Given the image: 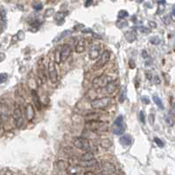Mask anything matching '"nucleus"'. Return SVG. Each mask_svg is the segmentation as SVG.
Masks as SVG:
<instances>
[{"label": "nucleus", "mask_w": 175, "mask_h": 175, "mask_svg": "<svg viewBox=\"0 0 175 175\" xmlns=\"http://www.w3.org/2000/svg\"><path fill=\"white\" fill-rule=\"evenodd\" d=\"M94 158V154H93L91 152H86V153H84L81 156L80 160H91Z\"/></svg>", "instance_id": "nucleus-30"}, {"label": "nucleus", "mask_w": 175, "mask_h": 175, "mask_svg": "<svg viewBox=\"0 0 175 175\" xmlns=\"http://www.w3.org/2000/svg\"><path fill=\"white\" fill-rule=\"evenodd\" d=\"M125 94H126V88H124L121 92H120V95H119V102L120 103H124V101L125 100Z\"/></svg>", "instance_id": "nucleus-32"}, {"label": "nucleus", "mask_w": 175, "mask_h": 175, "mask_svg": "<svg viewBox=\"0 0 175 175\" xmlns=\"http://www.w3.org/2000/svg\"><path fill=\"white\" fill-rule=\"evenodd\" d=\"M32 100H33V103L35 104L36 108L41 110V99H40V96L38 95L36 90H32Z\"/></svg>", "instance_id": "nucleus-18"}, {"label": "nucleus", "mask_w": 175, "mask_h": 175, "mask_svg": "<svg viewBox=\"0 0 175 175\" xmlns=\"http://www.w3.org/2000/svg\"><path fill=\"white\" fill-rule=\"evenodd\" d=\"M12 117L14 120V124L18 129L21 128L24 124V115L21 110V109L18 106L14 109L13 113H12Z\"/></svg>", "instance_id": "nucleus-8"}, {"label": "nucleus", "mask_w": 175, "mask_h": 175, "mask_svg": "<svg viewBox=\"0 0 175 175\" xmlns=\"http://www.w3.org/2000/svg\"><path fill=\"white\" fill-rule=\"evenodd\" d=\"M150 42H151L152 45H159L160 42H161V41H160V39L159 37L155 36L150 39Z\"/></svg>", "instance_id": "nucleus-34"}, {"label": "nucleus", "mask_w": 175, "mask_h": 175, "mask_svg": "<svg viewBox=\"0 0 175 175\" xmlns=\"http://www.w3.org/2000/svg\"><path fill=\"white\" fill-rule=\"evenodd\" d=\"M152 99H153V102L155 103V104L159 107V109H165V107H164V104H163V103H162V100L160 99L158 96H153V97H152Z\"/></svg>", "instance_id": "nucleus-27"}, {"label": "nucleus", "mask_w": 175, "mask_h": 175, "mask_svg": "<svg viewBox=\"0 0 175 175\" xmlns=\"http://www.w3.org/2000/svg\"><path fill=\"white\" fill-rule=\"evenodd\" d=\"M76 165L81 166L82 168H94V167H97L99 163L95 158H93L91 160H77Z\"/></svg>", "instance_id": "nucleus-11"}, {"label": "nucleus", "mask_w": 175, "mask_h": 175, "mask_svg": "<svg viewBox=\"0 0 175 175\" xmlns=\"http://www.w3.org/2000/svg\"><path fill=\"white\" fill-rule=\"evenodd\" d=\"M149 25H150V26H152V28H155V27L157 26V24H156V23H153L152 21H150V22H149Z\"/></svg>", "instance_id": "nucleus-49"}, {"label": "nucleus", "mask_w": 175, "mask_h": 175, "mask_svg": "<svg viewBox=\"0 0 175 175\" xmlns=\"http://www.w3.org/2000/svg\"><path fill=\"white\" fill-rule=\"evenodd\" d=\"M139 119H140V122H142L143 124L145 123V117H144V114L143 111L139 112Z\"/></svg>", "instance_id": "nucleus-40"}, {"label": "nucleus", "mask_w": 175, "mask_h": 175, "mask_svg": "<svg viewBox=\"0 0 175 175\" xmlns=\"http://www.w3.org/2000/svg\"><path fill=\"white\" fill-rule=\"evenodd\" d=\"M125 39L129 43H132V42H134L137 40V34L134 31L127 32L125 33Z\"/></svg>", "instance_id": "nucleus-22"}, {"label": "nucleus", "mask_w": 175, "mask_h": 175, "mask_svg": "<svg viewBox=\"0 0 175 175\" xmlns=\"http://www.w3.org/2000/svg\"><path fill=\"white\" fill-rule=\"evenodd\" d=\"M54 62L57 64L61 63V59H60V53H59V48L54 52Z\"/></svg>", "instance_id": "nucleus-35"}, {"label": "nucleus", "mask_w": 175, "mask_h": 175, "mask_svg": "<svg viewBox=\"0 0 175 175\" xmlns=\"http://www.w3.org/2000/svg\"><path fill=\"white\" fill-rule=\"evenodd\" d=\"M70 33H71V31H70V30H65V31L62 32L60 35H58L56 38H54V39H53V43H55V42H59L60 41H62V39H64L65 37L68 36Z\"/></svg>", "instance_id": "nucleus-24"}, {"label": "nucleus", "mask_w": 175, "mask_h": 175, "mask_svg": "<svg viewBox=\"0 0 175 175\" xmlns=\"http://www.w3.org/2000/svg\"><path fill=\"white\" fill-rule=\"evenodd\" d=\"M154 143H155V144H158V146H159V147H161V148H162V147L164 146V144H163V142H162V141H161V140H160L159 138H155Z\"/></svg>", "instance_id": "nucleus-39"}, {"label": "nucleus", "mask_w": 175, "mask_h": 175, "mask_svg": "<svg viewBox=\"0 0 175 175\" xmlns=\"http://www.w3.org/2000/svg\"><path fill=\"white\" fill-rule=\"evenodd\" d=\"M140 32H145V33H147V32H149V30L146 28V27H140Z\"/></svg>", "instance_id": "nucleus-48"}, {"label": "nucleus", "mask_w": 175, "mask_h": 175, "mask_svg": "<svg viewBox=\"0 0 175 175\" xmlns=\"http://www.w3.org/2000/svg\"><path fill=\"white\" fill-rule=\"evenodd\" d=\"M139 1H140V2H141V1H143V0H139Z\"/></svg>", "instance_id": "nucleus-54"}, {"label": "nucleus", "mask_w": 175, "mask_h": 175, "mask_svg": "<svg viewBox=\"0 0 175 175\" xmlns=\"http://www.w3.org/2000/svg\"><path fill=\"white\" fill-rule=\"evenodd\" d=\"M56 165L58 170L67 171V169L68 168V166H69V164L67 163L66 161H64V160H59V161H57Z\"/></svg>", "instance_id": "nucleus-23"}, {"label": "nucleus", "mask_w": 175, "mask_h": 175, "mask_svg": "<svg viewBox=\"0 0 175 175\" xmlns=\"http://www.w3.org/2000/svg\"><path fill=\"white\" fill-rule=\"evenodd\" d=\"M101 116H100V114L96 113V112H91V113H88L85 117V119H86V121H89V120H97L99 119Z\"/></svg>", "instance_id": "nucleus-28"}, {"label": "nucleus", "mask_w": 175, "mask_h": 175, "mask_svg": "<svg viewBox=\"0 0 175 175\" xmlns=\"http://www.w3.org/2000/svg\"><path fill=\"white\" fill-rule=\"evenodd\" d=\"M84 174H90V175H95L96 174V173H94V172H85V173H84Z\"/></svg>", "instance_id": "nucleus-52"}, {"label": "nucleus", "mask_w": 175, "mask_h": 175, "mask_svg": "<svg viewBox=\"0 0 175 175\" xmlns=\"http://www.w3.org/2000/svg\"><path fill=\"white\" fill-rule=\"evenodd\" d=\"M154 79H153V80H154V83L155 84H157V85H159V84H160V83H161V81H160V78H159V76H157V75H156V76H154Z\"/></svg>", "instance_id": "nucleus-46"}, {"label": "nucleus", "mask_w": 175, "mask_h": 175, "mask_svg": "<svg viewBox=\"0 0 175 175\" xmlns=\"http://www.w3.org/2000/svg\"><path fill=\"white\" fill-rule=\"evenodd\" d=\"M37 74H38V77L40 78V80L41 81L42 83H46L47 81L46 74V68L41 61H40L38 63V68H37Z\"/></svg>", "instance_id": "nucleus-12"}, {"label": "nucleus", "mask_w": 175, "mask_h": 175, "mask_svg": "<svg viewBox=\"0 0 175 175\" xmlns=\"http://www.w3.org/2000/svg\"><path fill=\"white\" fill-rule=\"evenodd\" d=\"M131 137L130 135H124V136H122L120 139H119V143L122 144L124 147H127V146H130L131 144Z\"/></svg>", "instance_id": "nucleus-19"}, {"label": "nucleus", "mask_w": 175, "mask_h": 175, "mask_svg": "<svg viewBox=\"0 0 175 175\" xmlns=\"http://www.w3.org/2000/svg\"><path fill=\"white\" fill-rule=\"evenodd\" d=\"M47 71H48V76L49 80L52 83L55 84L58 82V72H57L56 67H55V62L53 60H50L48 62V67H47Z\"/></svg>", "instance_id": "nucleus-7"}, {"label": "nucleus", "mask_w": 175, "mask_h": 175, "mask_svg": "<svg viewBox=\"0 0 175 175\" xmlns=\"http://www.w3.org/2000/svg\"><path fill=\"white\" fill-rule=\"evenodd\" d=\"M163 20L165 21V25H169L170 24V16H165V17H164Z\"/></svg>", "instance_id": "nucleus-44"}, {"label": "nucleus", "mask_w": 175, "mask_h": 175, "mask_svg": "<svg viewBox=\"0 0 175 175\" xmlns=\"http://www.w3.org/2000/svg\"><path fill=\"white\" fill-rule=\"evenodd\" d=\"M65 17H66L65 12L58 11V12H56L54 14V20L56 21V23L59 26H61V25H62L65 22Z\"/></svg>", "instance_id": "nucleus-21"}, {"label": "nucleus", "mask_w": 175, "mask_h": 175, "mask_svg": "<svg viewBox=\"0 0 175 175\" xmlns=\"http://www.w3.org/2000/svg\"><path fill=\"white\" fill-rule=\"evenodd\" d=\"M85 129L89 131H92L94 133H98V132H105L109 129V124L106 122L97 120H89L85 122Z\"/></svg>", "instance_id": "nucleus-1"}, {"label": "nucleus", "mask_w": 175, "mask_h": 175, "mask_svg": "<svg viewBox=\"0 0 175 175\" xmlns=\"http://www.w3.org/2000/svg\"><path fill=\"white\" fill-rule=\"evenodd\" d=\"M16 36L18 37V39H19V41H23V40L25 39V32L23 31H19V32L17 33Z\"/></svg>", "instance_id": "nucleus-38"}, {"label": "nucleus", "mask_w": 175, "mask_h": 175, "mask_svg": "<svg viewBox=\"0 0 175 175\" xmlns=\"http://www.w3.org/2000/svg\"><path fill=\"white\" fill-rule=\"evenodd\" d=\"M102 172L100 173L101 174H115L117 173V168L116 166L108 161H103L101 164Z\"/></svg>", "instance_id": "nucleus-9"}, {"label": "nucleus", "mask_w": 175, "mask_h": 175, "mask_svg": "<svg viewBox=\"0 0 175 175\" xmlns=\"http://www.w3.org/2000/svg\"><path fill=\"white\" fill-rule=\"evenodd\" d=\"M85 49H86V41L84 40H80L76 43L75 47V50L78 53H82L85 51Z\"/></svg>", "instance_id": "nucleus-20"}, {"label": "nucleus", "mask_w": 175, "mask_h": 175, "mask_svg": "<svg viewBox=\"0 0 175 175\" xmlns=\"http://www.w3.org/2000/svg\"><path fill=\"white\" fill-rule=\"evenodd\" d=\"M170 18H172V20L174 21V9H173V11H172V14H171V17Z\"/></svg>", "instance_id": "nucleus-50"}, {"label": "nucleus", "mask_w": 175, "mask_h": 175, "mask_svg": "<svg viewBox=\"0 0 175 175\" xmlns=\"http://www.w3.org/2000/svg\"><path fill=\"white\" fill-rule=\"evenodd\" d=\"M98 58H99V60L94 64V66L92 67V70H94V71H96V70H99V69L103 68L109 62L110 53L107 51V50H105Z\"/></svg>", "instance_id": "nucleus-5"}, {"label": "nucleus", "mask_w": 175, "mask_h": 175, "mask_svg": "<svg viewBox=\"0 0 175 175\" xmlns=\"http://www.w3.org/2000/svg\"><path fill=\"white\" fill-rule=\"evenodd\" d=\"M92 4H93V0H86L84 5H85V7H89L90 5H92Z\"/></svg>", "instance_id": "nucleus-45"}, {"label": "nucleus", "mask_w": 175, "mask_h": 175, "mask_svg": "<svg viewBox=\"0 0 175 175\" xmlns=\"http://www.w3.org/2000/svg\"><path fill=\"white\" fill-rule=\"evenodd\" d=\"M0 117L4 122L10 118V109L5 103H0Z\"/></svg>", "instance_id": "nucleus-15"}, {"label": "nucleus", "mask_w": 175, "mask_h": 175, "mask_svg": "<svg viewBox=\"0 0 175 175\" xmlns=\"http://www.w3.org/2000/svg\"><path fill=\"white\" fill-rule=\"evenodd\" d=\"M40 26H41V23H40L39 21L34 20L32 21V22H30V30L32 31V29H34L33 32L38 31V29H39Z\"/></svg>", "instance_id": "nucleus-29"}, {"label": "nucleus", "mask_w": 175, "mask_h": 175, "mask_svg": "<svg viewBox=\"0 0 175 175\" xmlns=\"http://www.w3.org/2000/svg\"><path fill=\"white\" fill-rule=\"evenodd\" d=\"M0 129H1V123H0Z\"/></svg>", "instance_id": "nucleus-53"}, {"label": "nucleus", "mask_w": 175, "mask_h": 175, "mask_svg": "<svg viewBox=\"0 0 175 175\" xmlns=\"http://www.w3.org/2000/svg\"><path fill=\"white\" fill-rule=\"evenodd\" d=\"M112 81V78L109 75H102L100 76H97L96 77L94 80L92 81V85L93 87L96 89H100V88H104L108 85V83L109 82Z\"/></svg>", "instance_id": "nucleus-4"}, {"label": "nucleus", "mask_w": 175, "mask_h": 175, "mask_svg": "<svg viewBox=\"0 0 175 175\" xmlns=\"http://www.w3.org/2000/svg\"><path fill=\"white\" fill-rule=\"evenodd\" d=\"M126 129V125L124 123V117L121 115L118 116L115 120L113 125H112V132L115 135H123Z\"/></svg>", "instance_id": "nucleus-3"}, {"label": "nucleus", "mask_w": 175, "mask_h": 175, "mask_svg": "<svg viewBox=\"0 0 175 175\" xmlns=\"http://www.w3.org/2000/svg\"><path fill=\"white\" fill-rule=\"evenodd\" d=\"M165 123L167 124V125H169V126H173L174 125V117H173V113L172 114H168L166 117H165Z\"/></svg>", "instance_id": "nucleus-26"}, {"label": "nucleus", "mask_w": 175, "mask_h": 175, "mask_svg": "<svg viewBox=\"0 0 175 175\" xmlns=\"http://www.w3.org/2000/svg\"><path fill=\"white\" fill-rule=\"evenodd\" d=\"M25 117L28 122H32L35 117V109L31 103H27L25 107Z\"/></svg>", "instance_id": "nucleus-13"}, {"label": "nucleus", "mask_w": 175, "mask_h": 175, "mask_svg": "<svg viewBox=\"0 0 175 175\" xmlns=\"http://www.w3.org/2000/svg\"><path fill=\"white\" fill-rule=\"evenodd\" d=\"M54 14V9L53 8H48V9H46V11H45V13H44V16H45V18H49V17H51Z\"/></svg>", "instance_id": "nucleus-33"}, {"label": "nucleus", "mask_w": 175, "mask_h": 175, "mask_svg": "<svg viewBox=\"0 0 175 175\" xmlns=\"http://www.w3.org/2000/svg\"><path fill=\"white\" fill-rule=\"evenodd\" d=\"M128 16H129V13H128L127 11H124V10L119 11L118 19H124L125 18H127Z\"/></svg>", "instance_id": "nucleus-31"}, {"label": "nucleus", "mask_w": 175, "mask_h": 175, "mask_svg": "<svg viewBox=\"0 0 175 175\" xmlns=\"http://www.w3.org/2000/svg\"><path fill=\"white\" fill-rule=\"evenodd\" d=\"M67 173L72 175L81 174L82 173L81 166H79L77 165H72L71 166H68V168L67 169Z\"/></svg>", "instance_id": "nucleus-17"}, {"label": "nucleus", "mask_w": 175, "mask_h": 175, "mask_svg": "<svg viewBox=\"0 0 175 175\" xmlns=\"http://www.w3.org/2000/svg\"><path fill=\"white\" fill-rule=\"evenodd\" d=\"M71 46L67 44L59 47V53H60V59L61 62H65L68 59V57L71 54Z\"/></svg>", "instance_id": "nucleus-10"}, {"label": "nucleus", "mask_w": 175, "mask_h": 175, "mask_svg": "<svg viewBox=\"0 0 175 175\" xmlns=\"http://www.w3.org/2000/svg\"><path fill=\"white\" fill-rule=\"evenodd\" d=\"M73 144L79 150H82L84 152H90L91 151V145L88 141V139L84 138H75L73 140Z\"/></svg>", "instance_id": "nucleus-6"}, {"label": "nucleus", "mask_w": 175, "mask_h": 175, "mask_svg": "<svg viewBox=\"0 0 175 175\" xmlns=\"http://www.w3.org/2000/svg\"><path fill=\"white\" fill-rule=\"evenodd\" d=\"M128 26V22L127 21H119V22H117V27H119V28H124V27H125V26Z\"/></svg>", "instance_id": "nucleus-37"}, {"label": "nucleus", "mask_w": 175, "mask_h": 175, "mask_svg": "<svg viewBox=\"0 0 175 175\" xmlns=\"http://www.w3.org/2000/svg\"><path fill=\"white\" fill-rule=\"evenodd\" d=\"M117 87H118V85H117V82H115V81H111V82H109L108 83V85L105 87L106 88V92L107 94L109 95H112L114 93L117 91Z\"/></svg>", "instance_id": "nucleus-16"}, {"label": "nucleus", "mask_w": 175, "mask_h": 175, "mask_svg": "<svg viewBox=\"0 0 175 175\" xmlns=\"http://www.w3.org/2000/svg\"><path fill=\"white\" fill-rule=\"evenodd\" d=\"M141 101L143 102V103H144V104H148V103H150V100L149 98L147 97V96H142L141 97Z\"/></svg>", "instance_id": "nucleus-42"}, {"label": "nucleus", "mask_w": 175, "mask_h": 175, "mask_svg": "<svg viewBox=\"0 0 175 175\" xmlns=\"http://www.w3.org/2000/svg\"><path fill=\"white\" fill-rule=\"evenodd\" d=\"M112 99L111 97H102V98H96L93 99L91 101V107L95 109H104L108 108L109 106L110 105Z\"/></svg>", "instance_id": "nucleus-2"}, {"label": "nucleus", "mask_w": 175, "mask_h": 175, "mask_svg": "<svg viewBox=\"0 0 175 175\" xmlns=\"http://www.w3.org/2000/svg\"><path fill=\"white\" fill-rule=\"evenodd\" d=\"M171 103H172V107L173 108L174 107V98H173V96L171 97Z\"/></svg>", "instance_id": "nucleus-51"}, {"label": "nucleus", "mask_w": 175, "mask_h": 175, "mask_svg": "<svg viewBox=\"0 0 175 175\" xmlns=\"http://www.w3.org/2000/svg\"><path fill=\"white\" fill-rule=\"evenodd\" d=\"M7 79H8V75L7 74H5V73L0 74V84L5 83L7 81Z\"/></svg>", "instance_id": "nucleus-36"}, {"label": "nucleus", "mask_w": 175, "mask_h": 175, "mask_svg": "<svg viewBox=\"0 0 175 175\" xmlns=\"http://www.w3.org/2000/svg\"><path fill=\"white\" fill-rule=\"evenodd\" d=\"M129 64H130L129 66H130V68H135V67H136V65H135V62H134L132 60H130V61Z\"/></svg>", "instance_id": "nucleus-47"}, {"label": "nucleus", "mask_w": 175, "mask_h": 175, "mask_svg": "<svg viewBox=\"0 0 175 175\" xmlns=\"http://www.w3.org/2000/svg\"><path fill=\"white\" fill-rule=\"evenodd\" d=\"M33 8H34V10L41 11L43 8V5H42V4H36V5H33Z\"/></svg>", "instance_id": "nucleus-41"}, {"label": "nucleus", "mask_w": 175, "mask_h": 175, "mask_svg": "<svg viewBox=\"0 0 175 175\" xmlns=\"http://www.w3.org/2000/svg\"><path fill=\"white\" fill-rule=\"evenodd\" d=\"M154 119H155V117L153 114H150L149 115V122L151 124H154Z\"/></svg>", "instance_id": "nucleus-43"}, {"label": "nucleus", "mask_w": 175, "mask_h": 175, "mask_svg": "<svg viewBox=\"0 0 175 175\" xmlns=\"http://www.w3.org/2000/svg\"><path fill=\"white\" fill-rule=\"evenodd\" d=\"M100 53H101V46L95 44V45L91 46L89 51H88V57L92 61L96 60L98 57L100 56Z\"/></svg>", "instance_id": "nucleus-14"}, {"label": "nucleus", "mask_w": 175, "mask_h": 175, "mask_svg": "<svg viewBox=\"0 0 175 175\" xmlns=\"http://www.w3.org/2000/svg\"><path fill=\"white\" fill-rule=\"evenodd\" d=\"M100 145H101V147H103V149H109L112 146V142L110 141V139H102L100 141Z\"/></svg>", "instance_id": "nucleus-25"}]
</instances>
